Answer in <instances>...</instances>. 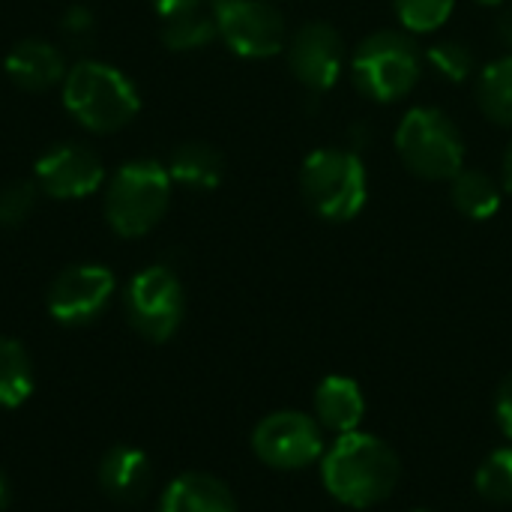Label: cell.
I'll list each match as a JSON object with an SVG mask.
<instances>
[{"instance_id": "obj_1", "label": "cell", "mask_w": 512, "mask_h": 512, "mask_svg": "<svg viewBox=\"0 0 512 512\" xmlns=\"http://www.w3.org/2000/svg\"><path fill=\"white\" fill-rule=\"evenodd\" d=\"M321 474L336 501L363 510L381 504L396 489L399 459L381 438L348 432L324 456Z\"/></svg>"}, {"instance_id": "obj_2", "label": "cell", "mask_w": 512, "mask_h": 512, "mask_svg": "<svg viewBox=\"0 0 512 512\" xmlns=\"http://www.w3.org/2000/svg\"><path fill=\"white\" fill-rule=\"evenodd\" d=\"M66 111L90 132H117L141 108L135 84L111 63L78 60L63 78Z\"/></svg>"}, {"instance_id": "obj_3", "label": "cell", "mask_w": 512, "mask_h": 512, "mask_svg": "<svg viewBox=\"0 0 512 512\" xmlns=\"http://www.w3.org/2000/svg\"><path fill=\"white\" fill-rule=\"evenodd\" d=\"M300 192L309 210L327 222H351L369 198V177L354 147H318L300 168Z\"/></svg>"}, {"instance_id": "obj_4", "label": "cell", "mask_w": 512, "mask_h": 512, "mask_svg": "<svg viewBox=\"0 0 512 512\" xmlns=\"http://www.w3.org/2000/svg\"><path fill=\"white\" fill-rule=\"evenodd\" d=\"M171 201V174L156 159H132L105 180V219L120 237L153 231Z\"/></svg>"}, {"instance_id": "obj_5", "label": "cell", "mask_w": 512, "mask_h": 512, "mask_svg": "<svg viewBox=\"0 0 512 512\" xmlns=\"http://www.w3.org/2000/svg\"><path fill=\"white\" fill-rule=\"evenodd\" d=\"M402 165L423 180H453L465 168V138L459 126L432 105L411 108L396 126Z\"/></svg>"}, {"instance_id": "obj_6", "label": "cell", "mask_w": 512, "mask_h": 512, "mask_svg": "<svg viewBox=\"0 0 512 512\" xmlns=\"http://www.w3.org/2000/svg\"><path fill=\"white\" fill-rule=\"evenodd\" d=\"M423 75V57L414 39L402 30L369 33L351 57V78L357 90L375 102L405 99Z\"/></svg>"}, {"instance_id": "obj_7", "label": "cell", "mask_w": 512, "mask_h": 512, "mask_svg": "<svg viewBox=\"0 0 512 512\" xmlns=\"http://www.w3.org/2000/svg\"><path fill=\"white\" fill-rule=\"evenodd\" d=\"M183 285L177 273L165 264L141 270L126 288L129 324L150 342H165L177 333L183 321Z\"/></svg>"}, {"instance_id": "obj_8", "label": "cell", "mask_w": 512, "mask_h": 512, "mask_svg": "<svg viewBox=\"0 0 512 512\" xmlns=\"http://www.w3.org/2000/svg\"><path fill=\"white\" fill-rule=\"evenodd\" d=\"M219 39L240 57L264 60L285 51L288 27L279 6L270 0H219L216 3Z\"/></svg>"}, {"instance_id": "obj_9", "label": "cell", "mask_w": 512, "mask_h": 512, "mask_svg": "<svg viewBox=\"0 0 512 512\" xmlns=\"http://www.w3.org/2000/svg\"><path fill=\"white\" fill-rule=\"evenodd\" d=\"M252 450L255 456L282 471L306 468L321 459L324 453V435L321 426L297 411H279L264 417L252 432Z\"/></svg>"}, {"instance_id": "obj_10", "label": "cell", "mask_w": 512, "mask_h": 512, "mask_svg": "<svg viewBox=\"0 0 512 512\" xmlns=\"http://www.w3.org/2000/svg\"><path fill=\"white\" fill-rule=\"evenodd\" d=\"M285 54L291 75L309 93L333 90L345 66V42L330 21H306L297 27L285 42Z\"/></svg>"}, {"instance_id": "obj_11", "label": "cell", "mask_w": 512, "mask_h": 512, "mask_svg": "<svg viewBox=\"0 0 512 512\" xmlns=\"http://www.w3.org/2000/svg\"><path fill=\"white\" fill-rule=\"evenodd\" d=\"M33 180L39 192H45L48 198L78 201V198L99 192L108 177H105V165L99 153H93L84 144L66 141V144H54L36 159Z\"/></svg>"}, {"instance_id": "obj_12", "label": "cell", "mask_w": 512, "mask_h": 512, "mask_svg": "<svg viewBox=\"0 0 512 512\" xmlns=\"http://www.w3.org/2000/svg\"><path fill=\"white\" fill-rule=\"evenodd\" d=\"M114 294V273L102 264H75L63 270L48 291V312L60 324L93 321Z\"/></svg>"}, {"instance_id": "obj_13", "label": "cell", "mask_w": 512, "mask_h": 512, "mask_svg": "<svg viewBox=\"0 0 512 512\" xmlns=\"http://www.w3.org/2000/svg\"><path fill=\"white\" fill-rule=\"evenodd\" d=\"M219 0H153L162 21V42L171 51H198L219 36L216 24Z\"/></svg>"}, {"instance_id": "obj_14", "label": "cell", "mask_w": 512, "mask_h": 512, "mask_svg": "<svg viewBox=\"0 0 512 512\" xmlns=\"http://www.w3.org/2000/svg\"><path fill=\"white\" fill-rule=\"evenodd\" d=\"M3 69L9 81L21 90H48L54 84H63L66 78V60L57 45L45 39H21L9 48Z\"/></svg>"}, {"instance_id": "obj_15", "label": "cell", "mask_w": 512, "mask_h": 512, "mask_svg": "<svg viewBox=\"0 0 512 512\" xmlns=\"http://www.w3.org/2000/svg\"><path fill=\"white\" fill-rule=\"evenodd\" d=\"M99 480H102V489L117 498V501H141L153 483V468H150V459L135 450V447H114L105 453L102 459V468H99Z\"/></svg>"}, {"instance_id": "obj_16", "label": "cell", "mask_w": 512, "mask_h": 512, "mask_svg": "<svg viewBox=\"0 0 512 512\" xmlns=\"http://www.w3.org/2000/svg\"><path fill=\"white\" fill-rule=\"evenodd\" d=\"M315 411L321 426L348 435L357 432L363 414H366V399L363 390L357 387V381L342 378V375H330L321 381L318 393H315Z\"/></svg>"}, {"instance_id": "obj_17", "label": "cell", "mask_w": 512, "mask_h": 512, "mask_svg": "<svg viewBox=\"0 0 512 512\" xmlns=\"http://www.w3.org/2000/svg\"><path fill=\"white\" fill-rule=\"evenodd\" d=\"M159 512H237V504L222 480L210 474H183L168 486Z\"/></svg>"}, {"instance_id": "obj_18", "label": "cell", "mask_w": 512, "mask_h": 512, "mask_svg": "<svg viewBox=\"0 0 512 512\" xmlns=\"http://www.w3.org/2000/svg\"><path fill=\"white\" fill-rule=\"evenodd\" d=\"M165 168L171 174V183H180V186L195 189V192H210L225 177V159L207 141H186V144H180L171 153Z\"/></svg>"}, {"instance_id": "obj_19", "label": "cell", "mask_w": 512, "mask_h": 512, "mask_svg": "<svg viewBox=\"0 0 512 512\" xmlns=\"http://www.w3.org/2000/svg\"><path fill=\"white\" fill-rule=\"evenodd\" d=\"M450 198L462 216L477 222L492 219L501 210V183L480 168H462L450 180Z\"/></svg>"}, {"instance_id": "obj_20", "label": "cell", "mask_w": 512, "mask_h": 512, "mask_svg": "<svg viewBox=\"0 0 512 512\" xmlns=\"http://www.w3.org/2000/svg\"><path fill=\"white\" fill-rule=\"evenodd\" d=\"M477 102L492 123L512 129V54L495 57L477 72Z\"/></svg>"}, {"instance_id": "obj_21", "label": "cell", "mask_w": 512, "mask_h": 512, "mask_svg": "<svg viewBox=\"0 0 512 512\" xmlns=\"http://www.w3.org/2000/svg\"><path fill=\"white\" fill-rule=\"evenodd\" d=\"M33 393V366L21 342L0 339V405L18 408Z\"/></svg>"}, {"instance_id": "obj_22", "label": "cell", "mask_w": 512, "mask_h": 512, "mask_svg": "<svg viewBox=\"0 0 512 512\" xmlns=\"http://www.w3.org/2000/svg\"><path fill=\"white\" fill-rule=\"evenodd\" d=\"M426 63L432 66V72L438 78H444L450 84H465L477 69L474 51L465 42H456V39H444V42L429 45Z\"/></svg>"}, {"instance_id": "obj_23", "label": "cell", "mask_w": 512, "mask_h": 512, "mask_svg": "<svg viewBox=\"0 0 512 512\" xmlns=\"http://www.w3.org/2000/svg\"><path fill=\"white\" fill-rule=\"evenodd\" d=\"M456 0H393L396 18L408 33H432L453 15Z\"/></svg>"}, {"instance_id": "obj_24", "label": "cell", "mask_w": 512, "mask_h": 512, "mask_svg": "<svg viewBox=\"0 0 512 512\" xmlns=\"http://www.w3.org/2000/svg\"><path fill=\"white\" fill-rule=\"evenodd\" d=\"M477 492L492 504H512V447L495 450L480 465Z\"/></svg>"}, {"instance_id": "obj_25", "label": "cell", "mask_w": 512, "mask_h": 512, "mask_svg": "<svg viewBox=\"0 0 512 512\" xmlns=\"http://www.w3.org/2000/svg\"><path fill=\"white\" fill-rule=\"evenodd\" d=\"M39 186L36 180H15L0 189V225L3 228H18L27 222V216L36 210Z\"/></svg>"}, {"instance_id": "obj_26", "label": "cell", "mask_w": 512, "mask_h": 512, "mask_svg": "<svg viewBox=\"0 0 512 512\" xmlns=\"http://www.w3.org/2000/svg\"><path fill=\"white\" fill-rule=\"evenodd\" d=\"M63 33L75 42H84L93 36V15L84 9V6H72L66 15H63Z\"/></svg>"}, {"instance_id": "obj_27", "label": "cell", "mask_w": 512, "mask_h": 512, "mask_svg": "<svg viewBox=\"0 0 512 512\" xmlns=\"http://www.w3.org/2000/svg\"><path fill=\"white\" fill-rule=\"evenodd\" d=\"M495 414H498V423H501L504 435L512 441V375L504 381V384H501V390H498Z\"/></svg>"}, {"instance_id": "obj_28", "label": "cell", "mask_w": 512, "mask_h": 512, "mask_svg": "<svg viewBox=\"0 0 512 512\" xmlns=\"http://www.w3.org/2000/svg\"><path fill=\"white\" fill-rule=\"evenodd\" d=\"M498 33H501V39L512 48V3L504 6V12H501V18H498Z\"/></svg>"}, {"instance_id": "obj_29", "label": "cell", "mask_w": 512, "mask_h": 512, "mask_svg": "<svg viewBox=\"0 0 512 512\" xmlns=\"http://www.w3.org/2000/svg\"><path fill=\"white\" fill-rule=\"evenodd\" d=\"M501 180H504V189L512 192V141L504 150V159H501Z\"/></svg>"}, {"instance_id": "obj_30", "label": "cell", "mask_w": 512, "mask_h": 512, "mask_svg": "<svg viewBox=\"0 0 512 512\" xmlns=\"http://www.w3.org/2000/svg\"><path fill=\"white\" fill-rule=\"evenodd\" d=\"M6 501H9V486H6V477L0 474V510L6 507Z\"/></svg>"}, {"instance_id": "obj_31", "label": "cell", "mask_w": 512, "mask_h": 512, "mask_svg": "<svg viewBox=\"0 0 512 512\" xmlns=\"http://www.w3.org/2000/svg\"><path fill=\"white\" fill-rule=\"evenodd\" d=\"M477 3H483V6H498V3H504V0H477Z\"/></svg>"}, {"instance_id": "obj_32", "label": "cell", "mask_w": 512, "mask_h": 512, "mask_svg": "<svg viewBox=\"0 0 512 512\" xmlns=\"http://www.w3.org/2000/svg\"><path fill=\"white\" fill-rule=\"evenodd\" d=\"M414 512H429V510H414Z\"/></svg>"}]
</instances>
